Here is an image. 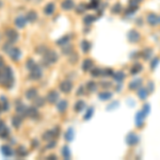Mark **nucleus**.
<instances>
[{
    "mask_svg": "<svg viewBox=\"0 0 160 160\" xmlns=\"http://www.w3.org/2000/svg\"><path fill=\"white\" fill-rule=\"evenodd\" d=\"M127 37H128V41H129L130 43H137V42L140 41L141 35H140V33L138 31H136V30H130V31L128 32Z\"/></svg>",
    "mask_w": 160,
    "mask_h": 160,
    "instance_id": "1",
    "label": "nucleus"
},
{
    "mask_svg": "<svg viewBox=\"0 0 160 160\" xmlns=\"http://www.w3.org/2000/svg\"><path fill=\"white\" fill-rule=\"evenodd\" d=\"M146 21L149 26H157L159 24V17L155 13H149L146 17Z\"/></svg>",
    "mask_w": 160,
    "mask_h": 160,
    "instance_id": "2",
    "label": "nucleus"
},
{
    "mask_svg": "<svg viewBox=\"0 0 160 160\" xmlns=\"http://www.w3.org/2000/svg\"><path fill=\"white\" fill-rule=\"evenodd\" d=\"M127 144H129V145H136V144H138V142H139V138H138V136H137L136 133H133V132H130L129 135L127 136Z\"/></svg>",
    "mask_w": 160,
    "mask_h": 160,
    "instance_id": "3",
    "label": "nucleus"
},
{
    "mask_svg": "<svg viewBox=\"0 0 160 160\" xmlns=\"http://www.w3.org/2000/svg\"><path fill=\"white\" fill-rule=\"evenodd\" d=\"M60 89L63 93L71 92V90L73 89V83L71 81H63V82L60 84Z\"/></svg>",
    "mask_w": 160,
    "mask_h": 160,
    "instance_id": "4",
    "label": "nucleus"
},
{
    "mask_svg": "<svg viewBox=\"0 0 160 160\" xmlns=\"http://www.w3.org/2000/svg\"><path fill=\"white\" fill-rule=\"evenodd\" d=\"M8 53L11 56V58H12L14 61H17L20 57V51H19V49H17V48H12V49H10L8 51Z\"/></svg>",
    "mask_w": 160,
    "mask_h": 160,
    "instance_id": "5",
    "label": "nucleus"
},
{
    "mask_svg": "<svg viewBox=\"0 0 160 160\" xmlns=\"http://www.w3.org/2000/svg\"><path fill=\"white\" fill-rule=\"evenodd\" d=\"M145 119V115L143 114V112L142 111H139L137 113V116H136V124L138 127H142L143 126V120Z\"/></svg>",
    "mask_w": 160,
    "mask_h": 160,
    "instance_id": "6",
    "label": "nucleus"
},
{
    "mask_svg": "<svg viewBox=\"0 0 160 160\" xmlns=\"http://www.w3.org/2000/svg\"><path fill=\"white\" fill-rule=\"evenodd\" d=\"M141 84H142V79H136L133 80V81H131L130 83L128 84V88L130 89V90H137L138 88H140Z\"/></svg>",
    "mask_w": 160,
    "mask_h": 160,
    "instance_id": "7",
    "label": "nucleus"
},
{
    "mask_svg": "<svg viewBox=\"0 0 160 160\" xmlns=\"http://www.w3.org/2000/svg\"><path fill=\"white\" fill-rule=\"evenodd\" d=\"M148 90L147 89H145V88H141L138 90V96H139V98L142 100L144 99H146L147 98V96H148Z\"/></svg>",
    "mask_w": 160,
    "mask_h": 160,
    "instance_id": "8",
    "label": "nucleus"
},
{
    "mask_svg": "<svg viewBox=\"0 0 160 160\" xmlns=\"http://www.w3.org/2000/svg\"><path fill=\"white\" fill-rule=\"evenodd\" d=\"M7 35H8V39L11 41V42H15V41H17V39H18V34H17V32L14 31V30H8Z\"/></svg>",
    "mask_w": 160,
    "mask_h": 160,
    "instance_id": "9",
    "label": "nucleus"
},
{
    "mask_svg": "<svg viewBox=\"0 0 160 160\" xmlns=\"http://www.w3.org/2000/svg\"><path fill=\"white\" fill-rule=\"evenodd\" d=\"M74 2H73V0H64L63 2H62V9L63 10H71V9L74 8Z\"/></svg>",
    "mask_w": 160,
    "mask_h": 160,
    "instance_id": "10",
    "label": "nucleus"
},
{
    "mask_svg": "<svg viewBox=\"0 0 160 160\" xmlns=\"http://www.w3.org/2000/svg\"><path fill=\"white\" fill-rule=\"evenodd\" d=\"M142 64L140 63H136L133 64V66L131 67V69H130V73H131V75H136V74H138V73H140L141 71H142Z\"/></svg>",
    "mask_w": 160,
    "mask_h": 160,
    "instance_id": "11",
    "label": "nucleus"
},
{
    "mask_svg": "<svg viewBox=\"0 0 160 160\" xmlns=\"http://www.w3.org/2000/svg\"><path fill=\"white\" fill-rule=\"evenodd\" d=\"M58 99H59V95H58V93L55 92V91H51V92L48 94V100H49L50 103H56Z\"/></svg>",
    "mask_w": 160,
    "mask_h": 160,
    "instance_id": "12",
    "label": "nucleus"
},
{
    "mask_svg": "<svg viewBox=\"0 0 160 160\" xmlns=\"http://www.w3.org/2000/svg\"><path fill=\"white\" fill-rule=\"evenodd\" d=\"M152 56H153V50L151 48H145V50L142 52V57H143L144 60H149Z\"/></svg>",
    "mask_w": 160,
    "mask_h": 160,
    "instance_id": "13",
    "label": "nucleus"
},
{
    "mask_svg": "<svg viewBox=\"0 0 160 160\" xmlns=\"http://www.w3.org/2000/svg\"><path fill=\"white\" fill-rule=\"evenodd\" d=\"M93 65H94V63H93L92 60H90V59H87V60L83 62V65H82V68H83V71H89V69H91V68L93 67Z\"/></svg>",
    "mask_w": 160,
    "mask_h": 160,
    "instance_id": "14",
    "label": "nucleus"
},
{
    "mask_svg": "<svg viewBox=\"0 0 160 160\" xmlns=\"http://www.w3.org/2000/svg\"><path fill=\"white\" fill-rule=\"evenodd\" d=\"M45 13H46V15H51L53 11H55V4L53 3H49L46 5V8L44 9Z\"/></svg>",
    "mask_w": 160,
    "mask_h": 160,
    "instance_id": "15",
    "label": "nucleus"
},
{
    "mask_svg": "<svg viewBox=\"0 0 160 160\" xmlns=\"http://www.w3.org/2000/svg\"><path fill=\"white\" fill-rule=\"evenodd\" d=\"M113 78L117 81V82H122L123 80L125 79V75L123 72H119L116 73V74H113Z\"/></svg>",
    "mask_w": 160,
    "mask_h": 160,
    "instance_id": "16",
    "label": "nucleus"
},
{
    "mask_svg": "<svg viewBox=\"0 0 160 160\" xmlns=\"http://www.w3.org/2000/svg\"><path fill=\"white\" fill-rule=\"evenodd\" d=\"M84 108H85V104H84L82 100H79V101L75 105V111H77V112L82 111Z\"/></svg>",
    "mask_w": 160,
    "mask_h": 160,
    "instance_id": "17",
    "label": "nucleus"
},
{
    "mask_svg": "<svg viewBox=\"0 0 160 160\" xmlns=\"http://www.w3.org/2000/svg\"><path fill=\"white\" fill-rule=\"evenodd\" d=\"M15 24L17 27L23 28L25 25H26V18H24V17H18V18L15 20Z\"/></svg>",
    "mask_w": 160,
    "mask_h": 160,
    "instance_id": "18",
    "label": "nucleus"
},
{
    "mask_svg": "<svg viewBox=\"0 0 160 160\" xmlns=\"http://www.w3.org/2000/svg\"><path fill=\"white\" fill-rule=\"evenodd\" d=\"M66 108H67V103L65 100H61L59 105H58V110L60 112H63L66 110Z\"/></svg>",
    "mask_w": 160,
    "mask_h": 160,
    "instance_id": "19",
    "label": "nucleus"
},
{
    "mask_svg": "<svg viewBox=\"0 0 160 160\" xmlns=\"http://www.w3.org/2000/svg\"><path fill=\"white\" fill-rule=\"evenodd\" d=\"M81 47H82V50L84 52H88L90 50V48H91V43L88 42V41H83L82 43H81Z\"/></svg>",
    "mask_w": 160,
    "mask_h": 160,
    "instance_id": "20",
    "label": "nucleus"
},
{
    "mask_svg": "<svg viewBox=\"0 0 160 160\" xmlns=\"http://www.w3.org/2000/svg\"><path fill=\"white\" fill-rule=\"evenodd\" d=\"M112 97V94L110 92H103L99 94V98L103 100H108Z\"/></svg>",
    "mask_w": 160,
    "mask_h": 160,
    "instance_id": "21",
    "label": "nucleus"
},
{
    "mask_svg": "<svg viewBox=\"0 0 160 160\" xmlns=\"http://www.w3.org/2000/svg\"><path fill=\"white\" fill-rule=\"evenodd\" d=\"M143 0H129L128 3H129V7H131V8H139V4Z\"/></svg>",
    "mask_w": 160,
    "mask_h": 160,
    "instance_id": "22",
    "label": "nucleus"
},
{
    "mask_svg": "<svg viewBox=\"0 0 160 160\" xmlns=\"http://www.w3.org/2000/svg\"><path fill=\"white\" fill-rule=\"evenodd\" d=\"M33 69H34V71H33V73H32V74H33V75H32V78H34V79H37V78H40L41 77V69L39 67H37V66H34V67H33Z\"/></svg>",
    "mask_w": 160,
    "mask_h": 160,
    "instance_id": "23",
    "label": "nucleus"
},
{
    "mask_svg": "<svg viewBox=\"0 0 160 160\" xmlns=\"http://www.w3.org/2000/svg\"><path fill=\"white\" fill-rule=\"evenodd\" d=\"M26 96L28 97L29 99H34L36 96V90H33V89L29 90L28 92L26 93Z\"/></svg>",
    "mask_w": 160,
    "mask_h": 160,
    "instance_id": "24",
    "label": "nucleus"
},
{
    "mask_svg": "<svg viewBox=\"0 0 160 160\" xmlns=\"http://www.w3.org/2000/svg\"><path fill=\"white\" fill-rule=\"evenodd\" d=\"M121 10H122V4L121 3H115L111 9V11L114 13V14H119V13L121 12Z\"/></svg>",
    "mask_w": 160,
    "mask_h": 160,
    "instance_id": "25",
    "label": "nucleus"
},
{
    "mask_svg": "<svg viewBox=\"0 0 160 160\" xmlns=\"http://www.w3.org/2000/svg\"><path fill=\"white\" fill-rule=\"evenodd\" d=\"M1 149H2V153H3L4 156H11V155H12V151H11V148L9 147V146H7V145H3Z\"/></svg>",
    "mask_w": 160,
    "mask_h": 160,
    "instance_id": "26",
    "label": "nucleus"
},
{
    "mask_svg": "<svg viewBox=\"0 0 160 160\" xmlns=\"http://www.w3.org/2000/svg\"><path fill=\"white\" fill-rule=\"evenodd\" d=\"M94 20H95V17H94V16H92V15H87L85 17H84L83 21H84V23H85L87 25H90V24H92Z\"/></svg>",
    "mask_w": 160,
    "mask_h": 160,
    "instance_id": "27",
    "label": "nucleus"
},
{
    "mask_svg": "<svg viewBox=\"0 0 160 160\" xmlns=\"http://www.w3.org/2000/svg\"><path fill=\"white\" fill-rule=\"evenodd\" d=\"M27 114H28L29 116H34L37 114V111H36L35 108H28L27 109Z\"/></svg>",
    "mask_w": 160,
    "mask_h": 160,
    "instance_id": "28",
    "label": "nucleus"
},
{
    "mask_svg": "<svg viewBox=\"0 0 160 160\" xmlns=\"http://www.w3.org/2000/svg\"><path fill=\"white\" fill-rule=\"evenodd\" d=\"M27 19L30 20V21H34L36 19V13L35 12H30L27 15Z\"/></svg>",
    "mask_w": 160,
    "mask_h": 160,
    "instance_id": "29",
    "label": "nucleus"
},
{
    "mask_svg": "<svg viewBox=\"0 0 160 160\" xmlns=\"http://www.w3.org/2000/svg\"><path fill=\"white\" fill-rule=\"evenodd\" d=\"M73 138H74V133H73V129H69V130H67V132H66V137H65V139L67 141H72Z\"/></svg>",
    "mask_w": 160,
    "mask_h": 160,
    "instance_id": "30",
    "label": "nucleus"
},
{
    "mask_svg": "<svg viewBox=\"0 0 160 160\" xmlns=\"http://www.w3.org/2000/svg\"><path fill=\"white\" fill-rule=\"evenodd\" d=\"M21 123V119H20L19 116H15L14 119H13V125L15 126V127H18Z\"/></svg>",
    "mask_w": 160,
    "mask_h": 160,
    "instance_id": "31",
    "label": "nucleus"
},
{
    "mask_svg": "<svg viewBox=\"0 0 160 160\" xmlns=\"http://www.w3.org/2000/svg\"><path fill=\"white\" fill-rule=\"evenodd\" d=\"M62 154H63L64 158H66V159H68V158H69V149H68L67 146H64V147H63Z\"/></svg>",
    "mask_w": 160,
    "mask_h": 160,
    "instance_id": "32",
    "label": "nucleus"
},
{
    "mask_svg": "<svg viewBox=\"0 0 160 160\" xmlns=\"http://www.w3.org/2000/svg\"><path fill=\"white\" fill-rule=\"evenodd\" d=\"M87 88H88L89 91H94L96 89V84L93 81H89V83L87 84Z\"/></svg>",
    "mask_w": 160,
    "mask_h": 160,
    "instance_id": "33",
    "label": "nucleus"
},
{
    "mask_svg": "<svg viewBox=\"0 0 160 160\" xmlns=\"http://www.w3.org/2000/svg\"><path fill=\"white\" fill-rule=\"evenodd\" d=\"M158 63H159V58L155 57V58H154V60L152 61V64H151V67H152V69L156 68L157 65H158Z\"/></svg>",
    "mask_w": 160,
    "mask_h": 160,
    "instance_id": "34",
    "label": "nucleus"
},
{
    "mask_svg": "<svg viewBox=\"0 0 160 160\" xmlns=\"http://www.w3.org/2000/svg\"><path fill=\"white\" fill-rule=\"evenodd\" d=\"M139 8H131V7H128L127 11H126V15H132L133 13L136 12Z\"/></svg>",
    "mask_w": 160,
    "mask_h": 160,
    "instance_id": "35",
    "label": "nucleus"
},
{
    "mask_svg": "<svg viewBox=\"0 0 160 160\" xmlns=\"http://www.w3.org/2000/svg\"><path fill=\"white\" fill-rule=\"evenodd\" d=\"M92 114H93V108H90L88 111H87L85 115H84V120H89V119H91Z\"/></svg>",
    "mask_w": 160,
    "mask_h": 160,
    "instance_id": "36",
    "label": "nucleus"
},
{
    "mask_svg": "<svg viewBox=\"0 0 160 160\" xmlns=\"http://www.w3.org/2000/svg\"><path fill=\"white\" fill-rule=\"evenodd\" d=\"M113 71L110 69V68H107V69H104V71H101V74L104 75V76H111Z\"/></svg>",
    "mask_w": 160,
    "mask_h": 160,
    "instance_id": "37",
    "label": "nucleus"
},
{
    "mask_svg": "<svg viewBox=\"0 0 160 160\" xmlns=\"http://www.w3.org/2000/svg\"><path fill=\"white\" fill-rule=\"evenodd\" d=\"M100 74H101V69H100V68H95V69L92 71V76H94V77L99 76Z\"/></svg>",
    "mask_w": 160,
    "mask_h": 160,
    "instance_id": "38",
    "label": "nucleus"
},
{
    "mask_svg": "<svg viewBox=\"0 0 160 160\" xmlns=\"http://www.w3.org/2000/svg\"><path fill=\"white\" fill-rule=\"evenodd\" d=\"M143 110H142V112H143V114L145 116L147 115L148 114V112H149V105H144V107H143Z\"/></svg>",
    "mask_w": 160,
    "mask_h": 160,
    "instance_id": "39",
    "label": "nucleus"
},
{
    "mask_svg": "<svg viewBox=\"0 0 160 160\" xmlns=\"http://www.w3.org/2000/svg\"><path fill=\"white\" fill-rule=\"evenodd\" d=\"M148 92H153V91H154V84H153V82L152 81H149V82H148Z\"/></svg>",
    "mask_w": 160,
    "mask_h": 160,
    "instance_id": "40",
    "label": "nucleus"
},
{
    "mask_svg": "<svg viewBox=\"0 0 160 160\" xmlns=\"http://www.w3.org/2000/svg\"><path fill=\"white\" fill-rule=\"evenodd\" d=\"M66 37H67V36H66ZM66 37H64V39H62V41H59L58 43H59V44H63V43H66V42H67V40H65Z\"/></svg>",
    "mask_w": 160,
    "mask_h": 160,
    "instance_id": "41",
    "label": "nucleus"
},
{
    "mask_svg": "<svg viewBox=\"0 0 160 160\" xmlns=\"http://www.w3.org/2000/svg\"><path fill=\"white\" fill-rule=\"evenodd\" d=\"M2 65H3V60H2V58H0V68L2 67Z\"/></svg>",
    "mask_w": 160,
    "mask_h": 160,
    "instance_id": "42",
    "label": "nucleus"
},
{
    "mask_svg": "<svg viewBox=\"0 0 160 160\" xmlns=\"http://www.w3.org/2000/svg\"><path fill=\"white\" fill-rule=\"evenodd\" d=\"M111 83H104V87H110Z\"/></svg>",
    "mask_w": 160,
    "mask_h": 160,
    "instance_id": "43",
    "label": "nucleus"
},
{
    "mask_svg": "<svg viewBox=\"0 0 160 160\" xmlns=\"http://www.w3.org/2000/svg\"><path fill=\"white\" fill-rule=\"evenodd\" d=\"M95 1H98V0H95Z\"/></svg>",
    "mask_w": 160,
    "mask_h": 160,
    "instance_id": "44",
    "label": "nucleus"
},
{
    "mask_svg": "<svg viewBox=\"0 0 160 160\" xmlns=\"http://www.w3.org/2000/svg\"><path fill=\"white\" fill-rule=\"evenodd\" d=\"M159 21H160V18H159Z\"/></svg>",
    "mask_w": 160,
    "mask_h": 160,
    "instance_id": "45",
    "label": "nucleus"
}]
</instances>
